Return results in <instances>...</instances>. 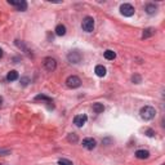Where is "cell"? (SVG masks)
<instances>
[{"instance_id": "13", "label": "cell", "mask_w": 165, "mask_h": 165, "mask_svg": "<svg viewBox=\"0 0 165 165\" xmlns=\"http://www.w3.org/2000/svg\"><path fill=\"white\" fill-rule=\"evenodd\" d=\"M144 10H146V13L147 14H155L156 13V10H157V7L155 4H147L146 5V8H144Z\"/></svg>"}, {"instance_id": "11", "label": "cell", "mask_w": 165, "mask_h": 165, "mask_svg": "<svg viewBox=\"0 0 165 165\" xmlns=\"http://www.w3.org/2000/svg\"><path fill=\"white\" fill-rule=\"evenodd\" d=\"M150 156V152L147 150H138L136 151V157L139 159V160H144V159H147Z\"/></svg>"}, {"instance_id": "3", "label": "cell", "mask_w": 165, "mask_h": 165, "mask_svg": "<svg viewBox=\"0 0 165 165\" xmlns=\"http://www.w3.org/2000/svg\"><path fill=\"white\" fill-rule=\"evenodd\" d=\"M81 28L85 32H92L94 30V20L92 17H85L81 22Z\"/></svg>"}, {"instance_id": "1", "label": "cell", "mask_w": 165, "mask_h": 165, "mask_svg": "<svg viewBox=\"0 0 165 165\" xmlns=\"http://www.w3.org/2000/svg\"><path fill=\"white\" fill-rule=\"evenodd\" d=\"M139 114H141V118L143 120H152L156 116V110L152 106H144L141 108Z\"/></svg>"}, {"instance_id": "7", "label": "cell", "mask_w": 165, "mask_h": 165, "mask_svg": "<svg viewBox=\"0 0 165 165\" xmlns=\"http://www.w3.org/2000/svg\"><path fill=\"white\" fill-rule=\"evenodd\" d=\"M10 5L17 8V10H21V12H25L27 9V2L25 0H18V2H14V0H9L8 2Z\"/></svg>"}, {"instance_id": "24", "label": "cell", "mask_w": 165, "mask_h": 165, "mask_svg": "<svg viewBox=\"0 0 165 165\" xmlns=\"http://www.w3.org/2000/svg\"><path fill=\"white\" fill-rule=\"evenodd\" d=\"M28 83H30V79H28V77H22V79H21V84L23 85V87H26Z\"/></svg>"}, {"instance_id": "18", "label": "cell", "mask_w": 165, "mask_h": 165, "mask_svg": "<svg viewBox=\"0 0 165 165\" xmlns=\"http://www.w3.org/2000/svg\"><path fill=\"white\" fill-rule=\"evenodd\" d=\"M105 58L108 59V61H114L116 58V53L114 51H111V49H107L105 52Z\"/></svg>"}, {"instance_id": "26", "label": "cell", "mask_w": 165, "mask_h": 165, "mask_svg": "<svg viewBox=\"0 0 165 165\" xmlns=\"http://www.w3.org/2000/svg\"><path fill=\"white\" fill-rule=\"evenodd\" d=\"M2 57H3V49L0 48V58H2Z\"/></svg>"}, {"instance_id": "16", "label": "cell", "mask_w": 165, "mask_h": 165, "mask_svg": "<svg viewBox=\"0 0 165 165\" xmlns=\"http://www.w3.org/2000/svg\"><path fill=\"white\" fill-rule=\"evenodd\" d=\"M17 79H18V72L16 70H12V71L8 72V75H7L8 81H14V80H17Z\"/></svg>"}, {"instance_id": "14", "label": "cell", "mask_w": 165, "mask_h": 165, "mask_svg": "<svg viewBox=\"0 0 165 165\" xmlns=\"http://www.w3.org/2000/svg\"><path fill=\"white\" fill-rule=\"evenodd\" d=\"M93 111L96 114H101L105 111V106H103V103H99V102H96L93 103Z\"/></svg>"}, {"instance_id": "27", "label": "cell", "mask_w": 165, "mask_h": 165, "mask_svg": "<svg viewBox=\"0 0 165 165\" xmlns=\"http://www.w3.org/2000/svg\"><path fill=\"white\" fill-rule=\"evenodd\" d=\"M2 103H3V98H2V97H0V105H2Z\"/></svg>"}, {"instance_id": "25", "label": "cell", "mask_w": 165, "mask_h": 165, "mask_svg": "<svg viewBox=\"0 0 165 165\" xmlns=\"http://www.w3.org/2000/svg\"><path fill=\"white\" fill-rule=\"evenodd\" d=\"M146 134H147L148 137H154V136H155V132L151 130V129H147V130H146Z\"/></svg>"}, {"instance_id": "21", "label": "cell", "mask_w": 165, "mask_h": 165, "mask_svg": "<svg viewBox=\"0 0 165 165\" xmlns=\"http://www.w3.org/2000/svg\"><path fill=\"white\" fill-rule=\"evenodd\" d=\"M58 165H74L72 161L67 160V159H59L58 160Z\"/></svg>"}, {"instance_id": "23", "label": "cell", "mask_w": 165, "mask_h": 165, "mask_svg": "<svg viewBox=\"0 0 165 165\" xmlns=\"http://www.w3.org/2000/svg\"><path fill=\"white\" fill-rule=\"evenodd\" d=\"M132 80H133V83L139 84V83H141V76H139V75H134V76L132 77Z\"/></svg>"}, {"instance_id": "9", "label": "cell", "mask_w": 165, "mask_h": 165, "mask_svg": "<svg viewBox=\"0 0 165 165\" xmlns=\"http://www.w3.org/2000/svg\"><path fill=\"white\" fill-rule=\"evenodd\" d=\"M97 146V142H96V139L94 138H84L83 139V147L84 148H87V150H93L94 147Z\"/></svg>"}, {"instance_id": "19", "label": "cell", "mask_w": 165, "mask_h": 165, "mask_svg": "<svg viewBox=\"0 0 165 165\" xmlns=\"http://www.w3.org/2000/svg\"><path fill=\"white\" fill-rule=\"evenodd\" d=\"M67 141H69V142H71V143H76L77 141H79L77 134H75V133H70L69 136H67Z\"/></svg>"}, {"instance_id": "28", "label": "cell", "mask_w": 165, "mask_h": 165, "mask_svg": "<svg viewBox=\"0 0 165 165\" xmlns=\"http://www.w3.org/2000/svg\"><path fill=\"white\" fill-rule=\"evenodd\" d=\"M0 165H4V164H0Z\"/></svg>"}, {"instance_id": "10", "label": "cell", "mask_w": 165, "mask_h": 165, "mask_svg": "<svg viewBox=\"0 0 165 165\" xmlns=\"http://www.w3.org/2000/svg\"><path fill=\"white\" fill-rule=\"evenodd\" d=\"M87 120H88V116L87 115H77L74 118V124L79 128H81L85 123H87Z\"/></svg>"}, {"instance_id": "12", "label": "cell", "mask_w": 165, "mask_h": 165, "mask_svg": "<svg viewBox=\"0 0 165 165\" xmlns=\"http://www.w3.org/2000/svg\"><path fill=\"white\" fill-rule=\"evenodd\" d=\"M94 72H96V75H97V76L103 77V76L106 75V67H105V66H102V65H97V66H96V69H94Z\"/></svg>"}, {"instance_id": "5", "label": "cell", "mask_w": 165, "mask_h": 165, "mask_svg": "<svg viewBox=\"0 0 165 165\" xmlns=\"http://www.w3.org/2000/svg\"><path fill=\"white\" fill-rule=\"evenodd\" d=\"M43 65H44V69L47 71H49V72H53L54 70L57 69V62H56V59L52 58V57H47L44 59V62H43Z\"/></svg>"}, {"instance_id": "15", "label": "cell", "mask_w": 165, "mask_h": 165, "mask_svg": "<svg viewBox=\"0 0 165 165\" xmlns=\"http://www.w3.org/2000/svg\"><path fill=\"white\" fill-rule=\"evenodd\" d=\"M54 31H56V35L57 36H63L66 34V26L62 25V23H59V25H57V27H56Z\"/></svg>"}, {"instance_id": "8", "label": "cell", "mask_w": 165, "mask_h": 165, "mask_svg": "<svg viewBox=\"0 0 165 165\" xmlns=\"http://www.w3.org/2000/svg\"><path fill=\"white\" fill-rule=\"evenodd\" d=\"M35 101H43V102H45L47 105H48V108H54V105H53V101H52V98H49L48 96H45V94H38L35 97Z\"/></svg>"}, {"instance_id": "4", "label": "cell", "mask_w": 165, "mask_h": 165, "mask_svg": "<svg viewBox=\"0 0 165 165\" xmlns=\"http://www.w3.org/2000/svg\"><path fill=\"white\" fill-rule=\"evenodd\" d=\"M81 58H83V54L79 51H71L69 54H67V61H69L70 63H74V65L80 62Z\"/></svg>"}, {"instance_id": "22", "label": "cell", "mask_w": 165, "mask_h": 165, "mask_svg": "<svg viewBox=\"0 0 165 165\" xmlns=\"http://www.w3.org/2000/svg\"><path fill=\"white\" fill-rule=\"evenodd\" d=\"M10 154V150L8 148H0V156H7Z\"/></svg>"}, {"instance_id": "2", "label": "cell", "mask_w": 165, "mask_h": 165, "mask_svg": "<svg viewBox=\"0 0 165 165\" xmlns=\"http://www.w3.org/2000/svg\"><path fill=\"white\" fill-rule=\"evenodd\" d=\"M66 85H67V88H70V89H76L81 85V80L79 76L71 75L66 79Z\"/></svg>"}, {"instance_id": "29", "label": "cell", "mask_w": 165, "mask_h": 165, "mask_svg": "<svg viewBox=\"0 0 165 165\" xmlns=\"http://www.w3.org/2000/svg\"><path fill=\"white\" fill-rule=\"evenodd\" d=\"M161 165H165V164H161Z\"/></svg>"}, {"instance_id": "20", "label": "cell", "mask_w": 165, "mask_h": 165, "mask_svg": "<svg viewBox=\"0 0 165 165\" xmlns=\"http://www.w3.org/2000/svg\"><path fill=\"white\" fill-rule=\"evenodd\" d=\"M16 45H17L18 48H20V49H23V51H25V53L30 54V51L27 49V47H26L25 44H23V43H22V41L20 43V40H16Z\"/></svg>"}, {"instance_id": "17", "label": "cell", "mask_w": 165, "mask_h": 165, "mask_svg": "<svg viewBox=\"0 0 165 165\" xmlns=\"http://www.w3.org/2000/svg\"><path fill=\"white\" fill-rule=\"evenodd\" d=\"M155 34V30L152 28V27H148V28H146L144 31H143V35H142V39H147V38H151L152 35Z\"/></svg>"}, {"instance_id": "6", "label": "cell", "mask_w": 165, "mask_h": 165, "mask_svg": "<svg viewBox=\"0 0 165 165\" xmlns=\"http://www.w3.org/2000/svg\"><path fill=\"white\" fill-rule=\"evenodd\" d=\"M120 13L123 14L124 17H132L134 14V7L132 4H121V7H120Z\"/></svg>"}]
</instances>
